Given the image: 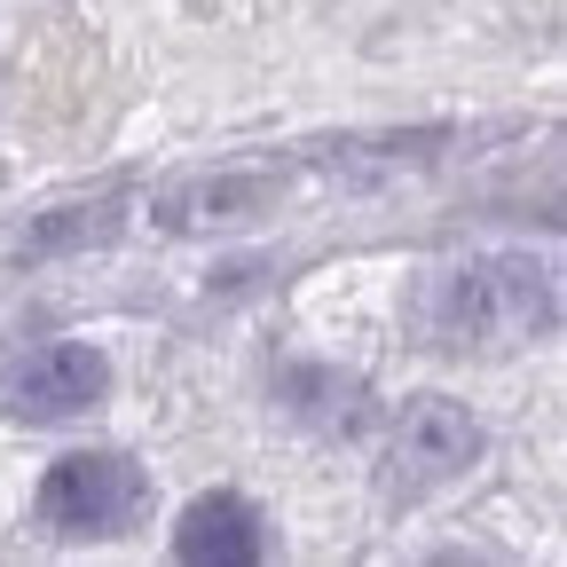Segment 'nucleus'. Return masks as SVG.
I'll list each match as a JSON object with an SVG mask.
<instances>
[{"label":"nucleus","mask_w":567,"mask_h":567,"mask_svg":"<svg viewBox=\"0 0 567 567\" xmlns=\"http://www.w3.org/2000/svg\"><path fill=\"white\" fill-rule=\"evenodd\" d=\"M434 347L457 354H513L559 331V268L544 252H465L417 300Z\"/></svg>","instance_id":"nucleus-1"},{"label":"nucleus","mask_w":567,"mask_h":567,"mask_svg":"<svg viewBox=\"0 0 567 567\" xmlns=\"http://www.w3.org/2000/svg\"><path fill=\"white\" fill-rule=\"evenodd\" d=\"M142 513H151V481H142V465L118 457V450L55 457L48 481H40V520L55 536H126Z\"/></svg>","instance_id":"nucleus-2"},{"label":"nucleus","mask_w":567,"mask_h":567,"mask_svg":"<svg viewBox=\"0 0 567 567\" xmlns=\"http://www.w3.org/2000/svg\"><path fill=\"white\" fill-rule=\"evenodd\" d=\"M465 465H481V417L450 394H417L394 417V442H386V488L394 496H434L450 488Z\"/></svg>","instance_id":"nucleus-3"},{"label":"nucleus","mask_w":567,"mask_h":567,"mask_svg":"<svg viewBox=\"0 0 567 567\" xmlns=\"http://www.w3.org/2000/svg\"><path fill=\"white\" fill-rule=\"evenodd\" d=\"M111 394V363H103V347L87 339H40L24 347L9 371H0V402H9L17 417L32 425H55V417H80Z\"/></svg>","instance_id":"nucleus-4"},{"label":"nucleus","mask_w":567,"mask_h":567,"mask_svg":"<svg viewBox=\"0 0 567 567\" xmlns=\"http://www.w3.org/2000/svg\"><path fill=\"white\" fill-rule=\"evenodd\" d=\"M174 551H182L189 567H252V559L268 551V520H260L252 496L213 488V496H197V505L182 513Z\"/></svg>","instance_id":"nucleus-5"},{"label":"nucleus","mask_w":567,"mask_h":567,"mask_svg":"<svg viewBox=\"0 0 567 567\" xmlns=\"http://www.w3.org/2000/svg\"><path fill=\"white\" fill-rule=\"evenodd\" d=\"M284 402H292L308 425H323V434H354V425L371 417L363 402V379H339V371H284Z\"/></svg>","instance_id":"nucleus-6"},{"label":"nucleus","mask_w":567,"mask_h":567,"mask_svg":"<svg viewBox=\"0 0 567 567\" xmlns=\"http://www.w3.org/2000/svg\"><path fill=\"white\" fill-rule=\"evenodd\" d=\"M260 197H268V182H245V174H229V182L182 189V197L166 205V221H174V229H197V221H237V205H260Z\"/></svg>","instance_id":"nucleus-7"}]
</instances>
